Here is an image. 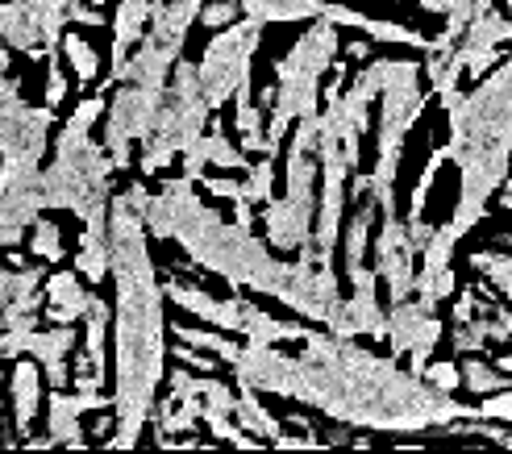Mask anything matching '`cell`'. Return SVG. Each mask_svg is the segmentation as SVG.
Masks as SVG:
<instances>
[{
  "instance_id": "obj_18",
  "label": "cell",
  "mask_w": 512,
  "mask_h": 454,
  "mask_svg": "<svg viewBox=\"0 0 512 454\" xmlns=\"http://www.w3.org/2000/svg\"><path fill=\"white\" fill-rule=\"evenodd\" d=\"M463 242L450 221L446 225H433V238L421 246V267H417V280H413V296L429 300V305H442V300L454 296V246Z\"/></svg>"
},
{
  "instance_id": "obj_53",
  "label": "cell",
  "mask_w": 512,
  "mask_h": 454,
  "mask_svg": "<svg viewBox=\"0 0 512 454\" xmlns=\"http://www.w3.org/2000/svg\"><path fill=\"white\" fill-rule=\"evenodd\" d=\"M496 363H500V367H504V371H508V375H512V350H508V355H500V359H496Z\"/></svg>"
},
{
  "instance_id": "obj_6",
  "label": "cell",
  "mask_w": 512,
  "mask_h": 454,
  "mask_svg": "<svg viewBox=\"0 0 512 454\" xmlns=\"http://www.w3.org/2000/svg\"><path fill=\"white\" fill-rule=\"evenodd\" d=\"M379 75V150H375V171L371 175H350L346 196H375L379 213L396 209V171L404 155V138L413 121L425 113V88H421V63L413 59H375Z\"/></svg>"
},
{
  "instance_id": "obj_15",
  "label": "cell",
  "mask_w": 512,
  "mask_h": 454,
  "mask_svg": "<svg viewBox=\"0 0 512 454\" xmlns=\"http://www.w3.org/2000/svg\"><path fill=\"white\" fill-rule=\"evenodd\" d=\"M512 42V17L500 13L496 5L492 9H483L471 17V25L463 30V38H458V59H463L467 75H475V80H483L504 55H500V46Z\"/></svg>"
},
{
  "instance_id": "obj_25",
  "label": "cell",
  "mask_w": 512,
  "mask_h": 454,
  "mask_svg": "<svg viewBox=\"0 0 512 454\" xmlns=\"http://www.w3.org/2000/svg\"><path fill=\"white\" fill-rule=\"evenodd\" d=\"M42 267H0V317L13 313H42Z\"/></svg>"
},
{
  "instance_id": "obj_54",
  "label": "cell",
  "mask_w": 512,
  "mask_h": 454,
  "mask_svg": "<svg viewBox=\"0 0 512 454\" xmlns=\"http://www.w3.org/2000/svg\"><path fill=\"white\" fill-rule=\"evenodd\" d=\"M504 13H508V17H512V0H504Z\"/></svg>"
},
{
  "instance_id": "obj_4",
  "label": "cell",
  "mask_w": 512,
  "mask_h": 454,
  "mask_svg": "<svg viewBox=\"0 0 512 454\" xmlns=\"http://www.w3.org/2000/svg\"><path fill=\"white\" fill-rule=\"evenodd\" d=\"M446 117V159L458 163V205L450 230L467 238L512 171V59H500L475 92L454 100Z\"/></svg>"
},
{
  "instance_id": "obj_29",
  "label": "cell",
  "mask_w": 512,
  "mask_h": 454,
  "mask_svg": "<svg viewBox=\"0 0 512 454\" xmlns=\"http://www.w3.org/2000/svg\"><path fill=\"white\" fill-rule=\"evenodd\" d=\"M375 213H379V200L375 196H358V209L350 213L346 221V242H342V263H346V280L367 267L363 255H367V242H371V230H375Z\"/></svg>"
},
{
  "instance_id": "obj_33",
  "label": "cell",
  "mask_w": 512,
  "mask_h": 454,
  "mask_svg": "<svg viewBox=\"0 0 512 454\" xmlns=\"http://www.w3.org/2000/svg\"><path fill=\"white\" fill-rule=\"evenodd\" d=\"M238 5L246 17L271 25V21H313L321 17L325 0H238Z\"/></svg>"
},
{
  "instance_id": "obj_46",
  "label": "cell",
  "mask_w": 512,
  "mask_h": 454,
  "mask_svg": "<svg viewBox=\"0 0 512 454\" xmlns=\"http://www.w3.org/2000/svg\"><path fill=\"white\" fill-rule=\"evenodd\" d=\"M271 446H275V450H317V446H325V442H321L317 434H304V430H300V434H279Z\"/></svg>"
},
{
  "instance_id": "obj_56",
  "label": "cell",
  "mask_w": 512,
  "mask_h": 454,
  "mask_svg": "<svg viewBox=\"0 0 512 454\" xmlns=\"http://www.w3.org/2000/svg\"><path fill=\"white\" fill-rule=\"evenodd\" d=\"M92 5H105V0H92Z\"/></svg>"
},
{
  "instance_id": "obj_39",
  "label": "cell",
  "mask_w": 512,
  "mask_h": 454,
  "mask_svg": "<svg viewBox=\"0 0 512 454\" xmlns=\"http://www.w3.org/2000/svg\"><path fill=\"white\" fill-rule=\"evenodd\" d=\"M30 250H34V259H46V263H63V230L55 221H46V217H38L34 225H30Z\"/></svg>"
},
{
  "instance_id": "obj_20",
  "label": "cell",
  "mask_w": 512,
  "mask_h": 454,
  "mask_svg": "<svg viewBox=\"0 0 512 454\" xmlns=\"http://www.w3.org/2000/svg\"><path fill=\"white\" fill-rule=\"evenodd\" d=\"M325 330L338 338H358V334L383 338L388 334V313L379 309V284H354V292L342 296L338 309L329 313Z\"/></svg>"
},
{
  "instance_id": "obj_23",
  "label": "cell",
  "mask_w": 512,
  "mask_h": 454,
  "mask_svg": "<svg viewBox=\"0 0 512 454\" xmlns=\"http://www.w3.org/2000/svg\"><path fill=\"white\" fill-rule=\"evenodd\" d=\"M84 275L80 271H55V275H46V284H42V317L50 325H75V321H84L88 309H92V296L84 284Z\"/></svg>"
},
{
  "instance_id": "obj_13",
  "label": "cell",
  "mask_w": 512,
  "mask_h": 454,
  "mask_svg": "<svg viewBox=\"0 0 512 454\" xmlns=\"http://www.w3.org/2000/svg\"><path fill=\"white\" fill-rule=\"evenodd\" d=\"M446 325L438 317V305H429V300H396L392 313H388V346H392V359H408L413 371L421 375L429 367V355L433 346L442 342Z\"/></svg>"
},
{
  "instance_id": "obj_7",
  "label": "cell",
  "mask_w": 512,
  "mask_h": 454,
  "mask_svg": "<svg viewBox=\"0 0 512 454\" xmlns=\"http://www.w3.org/2000/svg\"><path fill=\"white\" fill-rule=\"evenodd\" d=\"M338 25L329 17H313L284 59H275V88L263 92V105L271 109L267 117V155H279V146L292 134L300 117L321 113V80L325 71L338 63Z\"/></svg>"
},
{
  "instance_id": "obj_16",
  "label": "cell",
  "mask_w": 512,
  "mask_h": 454,
  "mask_svg": "<svg viewBox=\"0 0 512 454\" xmlns=\"http://www.w3.org/2000/svg\"><path fill=\"white\" fill-rule=\"evenodd\" d=\"M163 292H167L171 305H179L184 313L217 325V330H225V334H246V313H250V305H254V300H246V292H234V296H225V300H213L209 292H200V288H192V284H184V280H163Z\"/></svg>"
},
{
  "instance_id": "obj_34",
  "label": "cell",
  "mask_w": 512,
  "mask_h": 454,
  "mask_svg": "<svg viewBox=\"0 0 512 454\" xmlns=\"http://www.w3.org/2000/svg\"><path fill=\"white\" fill-rule=\"evenodd\" d=\"M458 371H463V388L471 396H492V392H504L512 388V375L492 359H483V355H458Z\"/></svg>"
},
{
  "instance_id": "obj_35",
  "label": "cell",
  "mask_w": 512,
  "mask_h": 454,
  "mask_svg": "<svg viewBox=\"0 0 512 454\" xmlns=\"http://www.w3.org/2000/svg\"><path fill=\"white\" fill-rule=\"evenodd\" d=\"M471 267H475V275L488 280V288L496 296H504L512 305V255H504V250H475Z\"/></svg>"
},
{
  "instance_id": "obj_1",
  "label": "cell",
  "mask_w": 512,
  "mask_h": 454,
  "mask_svg": "<svg viewBox=\"0 0 512 454\" xmlns=\"http://www.w3.org/2000/svg\"><path fill=\"white\" fill-rule=\"evenodd\" d=\"M288 396L325 413L329 421L350 425V430H375L396 438L479 417L475 405L454 400V392L429 384L417 371H404L400 359L375 355L354 338H338L329 330H313L304 338L300 355H292Z\"/></svg>"
},
{
  "instance_id": "obj_37",
  "label": "cell",
  "mask_w": 512,
  "mask_h": 454,
  "mask_svg": "<svg viewBox=\"0 0 512 454\" xmlns=\"http://www.w3.org/2000/svg\"><path fill=\"white\" fill-rule=\"evenodd\" d=\"M63 59L71 67V75L80 84H96V75H100V55L92 50V42H84L80 34H63Z\"/></svg>"
},
{
  "instance_id": "obj_55",
  "label": "cell",
  "mask_w": 512,
  "mask_h": 454,
  "mask_svg": "<svg viewBox=\"0 0 512 454\" xmlns=\"http://www.w3.org/2000/svg\"><path fill=\"white\" fill-rule=\"evenodd\" d=\"M504 446H512V434H508V438H504Z\"/></svg>"
},
{
  "instance_id": "obj_2",
  "label": "cell",
  "mask_w": 512,
  "mask_h": 454,
  "mask_svg": "<svg viewBox=\"0 0 512 454\" xmlns=\"http://www.w3.org/2000/svg\"><path fill=\"white\" fill-rule=\"evenodd\" d=\"M109 275H113V417L105 438L113 450H134L155 417L167 380V317L163 284L146 250V217L121 196L109 200Z\"/></svg>"
},
{
  "instance_id": "obj_28",
  "label": "cell",
  "mask_w": 512,
  "mask_h": 454,
  "mask_svg": "<svg viewBox=\"0 0 512 454\" xmlns=\"http://www.w3.org/2000/svg\"><path fill=\"white\" fill-rule=\"evenodd\" d=\"M75 271H80L88 284L109 280V221L84 225L80 246H75Z\"/></svg>"
},
{
  "instance_id": "obj_30",
  "label": "cell",
  "mask_w": 512,
  "mask_h": 454,
  "mask_svg": "<svg viewBox=\"0 0 512 454\" xmlns=\"http://www.w3.org/2000/svg\"><path fill=\"white\" fill-rule=\"evenodd\" d=\"M234 417H238V425L246 434H254V438H263L267 446L284 434V421H279L267 405H263V396H259V388L254 384H238V409H234Z\"/></svg>"
},
{
  "instance_id": "obj_51",
  "label": "cell",
  "mask_w": 512,
  "mask_h": 454,
  "mask_svg": "<svg viewBox=\"0 0 512 454\" xmlns=\"http://www.w3.org/2000/svg\"><path fill=\"white\" fill-rule=\"evenodd\" d=\"M9 50H13V46H9L5 38H0V75H9V63H13V55H9Z\"/></svg>"
},
{
  "instance_id": "obj_11",
  "label": "cell",
  "mask_w": 512,
  "mask_h": 454,
  "mask_svg": "<svg viewBox=\"0 0 512 454\" xmlns=\"http://www.w3.org/2000/svg\"><path fill=\"white\" fill-rule=\"evenodd\" d=\"M259 42H263V21H254V17H242L209 38L196 71H200V88L209 96L213 113L225 100H234V92L242 84H250V59H254V50H259Z\"/></svg>"
},
{
  "instance_id": "obj_40",
  "label": "cell",
  "mask_w": 512,
  "mask_h": 454,
  "mask_svg": "<svg viewBox=\"0 0 512 454\" xmlns=\"http://www.w3.org/2000/svg\"><path fill=\"white\" fill-rule=\"evenodd\" d=\"M442 163H450V159H446V146H433V155H429V163H425V171H421V180H417V188H413V200H408V213H404V221H417V217L425 213L429 188H433V180H438Z\"/></svg>"
},
{
  "instance_id": "obj_36",
  "label": "cell",
  "mask_w": 512,
  "mask_h": 454,
  "mask_svg": "<svg viewBox=\"0 0 512 454\" xmlns=\"http://www.w3.org/2000/svg\"><path fill=\"white\" fill-rule=\"evenodd\" d=\"M171 334H175V342H188V346H200V350H209V355H217L221 363H229L234 367L238 363V355H242V346L234 342V338H225V334H213V330H196V325H171Z\"/></svg>"
},
{
  "instance_id": "obj_22",
  "label": "cell",
  "mask_w": 512,
  "mask_h": 454,
  "mask_svg": "<svg viewBox=\"0 0 512 454\" xmlns=\"http://www.w3.org/2000/svg\"><path fill=\"white\" fill-rule=\"evenodd\" d=\"M150 17H155V0H121L113 13V71L96 84V92H109L117 84V71L134 55V46L146 38Z\"/></svg>"
},
{
  "instance_id": "obj_49",
  "label": "cell",
  "mask_w": 512,
  "mask_h": 454,
  "mask_svg": "<svg viewBox=\"0 0 512 454\" xmlns=\"http://www.w3.org/2000/svg\"><path fill=\"white\" fill-rule=\"evenodd\" d=\"M250 209H254L250 200H234V221H238V225H246V230L254 225V213H250Z\"/></svg>"
},
{
  "instance_id": "obj_41",
  "label": "cell",
  "mask_w": 512,
  "mask_h": 454,
  "mask_svg": "<svg viewBox=\"0 0 512 454\" xmlns=\"http://www.w3.org/2000/svg\"><path fill=\"white\" fill-rule=\"evenodd\" d=\"M242 13L238 0H204V9H200V25L204 30H225V25H234Z\"/></svg>"
},
{
  "instance_id": "obj_52",
  "label": "cell",
  "mask_w": 512,
  "mask_h": 454,
  "mask_svg": "<svg viewBox=\"0 0 512 454\" xmlns=\"http://www.w3.org/2000/svg\"><path fill=\"white\" fill-rule=\"evenodd\" d=\"M500 205H504V209H512V171H508V180L500 184Z\"/></svg>"
},
{
  "instance_id": "obj_9",
  "label": "cell",
  "mask_w": 512,
  "mask_h": 454,
  "mask_svg": "<svg viewBox=\"0 0 512 454\" xmlns=\"http://www.w3.org/2000/svg\"><path fill=\"white\" fill-rule=\"evenodd\" d=\"M209 96H204L200 88V71L196 63H184L179 59L175 71H171V84H167V96H163V109H159V121L155 130H150V138L142 142V180H150V175H159L167 163H175L184 150L209 130Z\"/></svg>"
},
{
  "instance_id": "obj_44",
  "label": "cell",
  "mask_w": 512,
  "mask_h": 454,
  "mask_svg": "<svg viewBox=\"0 0 512 454\" xmlns=\"http://www.w3.org/2000/svg\"><path fill=\"white\" fill-rule=\"evenodd\" d=\"M171 355H175V363H188V367H196V371H213L217 363V355H209V350H200V346H188V342H175V350H171Z\"/></svg>"
},
{
  "instance_id": "obj_45",
  "label": "cell",
  "mask_w": 512,
  "mask_h": 454,
  "mask_svg": "<svg viewBox=\"0 0 512 454\" xmlns=\"http://www.w3.org/2000/svg\"><path fill=\"white\" fill-rule=\"evenodd\" d=\"M196 184H204V188H209V196H225V200H238V196H242V180H221V175L213 180L209 171H204Z\"/></svg>"
},
{
  "instance_id": "obj_38",
  "label": "cell",
  "mask_w": 512,
  "mask_h": 454,
  "mask_svg": "<svg viewBox=\"0 0 512 454\" xmlns=\"http://www.w3.org/2000/svg\"><path fill=\"white\" fill-rule=\"evenodd\" d=\"M275 196V155H263L259 163L246 167V180H242V196L238 200H250V205H267Z\"/></svg>"
},
{
  "instance_id": "obj_24",
  "label": "cell",
  "mask_w": 512,
  "mask_h": 454,
  "mask_svg": "<svg viewBox=\"0 0 512 454\" xmlns=\"http://www.w3.org/2000/svg\"><path fill=\"white\" fill-rule=\"evenodd\" d=\"M209 167H225V171H242L250 167L246 163V150H238L234 142H229L221 134V121L213 117V130H204L188 150H184V175L188 180H200Z\"/></svg>"
},
{
  "instance_id": "obj_43",
  "label": "cell",
  "mask_w": 512,
  "mask_h": 454,
  "mask_svg": "<svg viewBox=\"0 0 512 454\" xmlns=\"http://www.w3.org/2000/svg\"><path fill=\"white\" fill-rule=\"evenodd\" d=\"M425 380L429 384H438V388H446V392H454V388H463V371H458V363H429L425 371Z\"/></svg>"
},
{
  "instance_id": "obj_32",
  "label": "cell",
  "mask_w": 512,
  "mask_h": 454,
  "mask_svg": "<svg viewBox=\"0 0 512 454\" xmlns=\"http://www.w3.org/2000/svg\"><path fill=\"white\" fill-rule=\"evenodd\" d=\"M238 109H234V130L242 138V150L246 155H267V121H263V109L250 100V84H242L234 92Z\"/></svg>"
},
{
  "instance_id": "obj_19",
  "label": "cell",
  "mask_w": 512,
  "mask_h": 454,
  "mask_svg": "<svg viewBox=\"0 0 512 454\" xmlns=\"http://www.w3.org/2000/svg\"><path fill=\"white\" fill-rule=\"evenodd\" d=\"M113 409V396H100V392H75L67 396L63 388H55L46 396V438L50 446H67V450H84V434H80V417L84 413H105Z\"/></svg>"
},
{
  "instance_id": "obj_17",
  "label": "cell",
  "mask_w": 512,
  "mask_h": 454,
  "mask_svg": "<svg viewBox=\"0 0 512 454\" xmlns=\"http://www.w3.org/2000/svg\"><path fill=\"white\" fill-rule=\"evenodd\" d=\"M46 200H42V171L38 175H13L0 180V246H17L25 230L42 217Z\"/></svg>"
},
{
  "instance_id": "obj_8",
  "label": "cell",
  "mask_w": 512,
  "mask_h": 454,
  "mask_svg": "<svg viewBox=\"0 0 512 454\" xmlns=\"http://www.w3.org/2000/svg\"><path fill=\"white\" fill-rule=\"evenodd\" d=\"M317 184H321V163H317V117H300L292 142H288V184L284 196H271L263 205V230L267 242L279 255H300L313 242V221H317Z\"/></svg>"
},
{
  "instance_id": "obj_42",
  "label": "cell",
  "mask_w": 512,
  "mask_h": 454,
  "mask_svg": "<svg viewBox=\"0 0 512 454\" xmlns=\"http://www.w3.org/2000/svg\"><path fill=\"white\" fill-rule=\"evenodd\" d=\"M63 100H67V75H63L59 59H46V105L59 109Z\"/></svg>"
},
{
  "instance_id": "obj_12",
  "label": "cell",
  "mask_w": 512,
  "mask_h": 454,
  "mask_svg": "<svg viewBox=\"0 0 512 454\" xmlns=\"http://www.w3.org/2000/svg\"><path fill=\"white\" fill-rule=\"evenodd\" d=\"M167 88H146V84H117L113 105L105 109V150L117 171L134 163V142H146L159 121Z\"/></svg>"
},
{
  "instance_id": "obj_27",
  "label": "cell",
  "mask_w": 512,
  "mask_h": 454,
  "mask_svg": "<svg viewBox=\"0 0 512 454\" xmlns=\"http://www.w3.org/2000/svg\"><path fill=\"white\" fill-rule=\"evenodd\" d=\"M200 9H204V0H167V5L155 9V17H150L146 38L167 46L171 55H184L188 30H192V21H200Z\"/></svg>"
},
{
  "instance_id": "obj_21",
  "label": "cell",
  "mask_w": 512,
  "mask_h": 454,
  "mask_svg": "<svg viewBox=\"0 0 512 454\" xmlns=\"http://www.w3.org/2000/svg\"><path fill=\"white\" fill-rule=\"evenodd\" d=\"M21 355H34L42 363V375H46V384L50 388H63L67 384V359L75 355V330L71 325H55V330H30L21 342H17V359Z\"/></svg>"
},
{
  "instance_id": "obj_48",
  "label": "cell",
  "mask_w": 512,
  "mask_h": 454,
  "mask_svg": "<svg viewBox=\"0 0 512 454\" xmlns=\"http://www.w3.org/2000/svg\"><path fill=\"white\" fill-rule=\"evenodd\" d=\"M5 400H9V380L0 375V446H13V438L5 434Z\"/></svg>"
},
{
  "instance_id": "obj_14",
  "label": "cell",
  "mask_w": 512,
  "mask_h": 454,
  "mask_svg": "<svg viewBox=\"0 0 512 454\" xmlns=\"http://www.w3.org/2000/svg\"><path fill=\"white\" fill-rule=\"evenodd\" d=\"M417 259H421V246L413 242V230H408V221L396 217V209L383 213V217H379V238H375V271H379V280L388 284L392 305H396V300L413 296Z\"/></svg>"
},
{
  "instance_id": "obj_5",
  "label": "cell",
  "mask_w": 512,
  "mask_h": 454,
  "mask_svg": "<svg viewBox=\"0 0 512 454\" xmlns=\"http://www.w3.org/2000/svg\"><path fill=\"white\" fill-rule=\"evenodd\" d=\"M105 92L84 96L71 109L67 125L55 138V159L42 171V200L46 209H67L84 225L109 221V200H113V159L109 150L92 142V125L105 117Z\"/></svg>"
},
{
  "instance_id": "obj_31",
  "label": "cell",
  "mask_w": 512,
  "mask_h": 454,
  "mask_svg": "<svg viewBox=\"0 0 512 454\" xmlns=\"http://www.w3.org/2000/svg\"><path fill=\"white\" fill-rule=\"evenodd\" d=\"M109 325H113L109 300H105V296H92V309H88V317H84V330H88V338H84V355H88V363H92V371H96V380H100V384L109 380V355H105Z\"/></svg>"
},
{
  "instance_id": "obj_26",
  "label": "cell",
  "mask_w": 512,
  "mask_h": 454,
  "mask_svg": "<svg viewBox=\"0 0 512 454\" xmlns=\"http://www.w3.org/2000/svg\"><path fill=\"white\" fill-rule=\"evenodd\" d=\"M9 400H13V430L25 438V430L34 425L38 409H42V363L38 359H13V375H9Z\"/></svg>"
},
{
  "instance_id": "obj_10",
  "label": "cell",
  "mask_w": 512,
  "mask_h": 454,
  "mask_svg": "<svg viewBox=\"0 0 512 454\" xmlns=\"http://www.w3.org/2000/svg\"><path fill=\"white\" fill-rule=\"evenodd\" d=\"M105 25V13L84 0H0V38L30 59H55L67 25Z\"/></svg>"
},
{
  "instance_id": "obj_3",
  "label": "cell",
  "mask_w": 512,
  "mask_h": 454,
  "mask_svg": "<svg viewBox=\"0 0 512 454\" xmlns=\"http://www.w3.org/2000/svg\"><path fill=\"white\" fill-rule=\"evenodd\" d=\"M146 230L155 238H175L184 246V255L221 275L234 292H259V296H284L292 267L271 250V242L254 238L246 225L225 221L196 196V180L179 175L159 188V196H150L146 209Z\"/></svg>"
},
{
  "instance_id": "obj_50",
  "label": "cell",
  "mask_w": 512,
  "mask_h": 454,
  "mask_svg": "<svg viewBox=\"0 0 512 454\" xmlns=\"http://www.w3.org/2000/svg\"><path fill=\"white\" fill-rule=\"evenodd\" d=\"M346 59H371V42H346Z\"/></svg>"
},
{
  "instance_id": "obj_47",
  "label": "cell",
  "mask_w": 512,
  "mask_h": 454,
  "mask_svg": "<svg viewBox=\"0 0 512 454\" xmlns=\"http://www.w3.org/2000/svg\"><path fill=\"white\" fill-rule=\"evenodd\" d=\"M125 200H130V205L146 217V209H150V192H146V180H138V184H130L125 188Z\"/></svg>"
}]
</instances>
